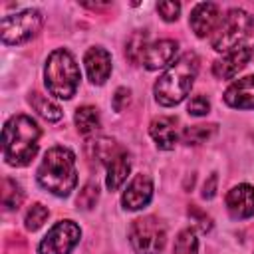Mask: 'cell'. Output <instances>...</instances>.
<instances>
[{"label":"cell","instance_id":"6da1fadb","mask_svg":"<svg viewBox=\"0 0 254 254\" xmlns=\"http://www.w3.org/2000/svg\"><path fill=\"white\" fill-rule=\"evenodd\" d=\"M40 127L28 115H14L6 121L2 131V149L8 165L24 167L38 153Z\"/></svg>","mask_w":254,"mask_h":254},{"label":"cell","instance_id":"7a4b0ae2","mask_svg":"<svg viewBox=\"0 0 254 254\" xmlns=\"http://www.w3.org/2000/svg\"><path fill=\"white\" fill-rule=\"evenodd\" d=\"M38 183L58 196H67L77 183L73 153L65 147H52L38 167Z\"/></svg>","mask_w":254,"mask_h":254},{"label":"cell","instance_id":"3957f363","mask_svg":"<svg viewBox=\"0 0 254 254\" xmlns=\"http://www.w3.org/2000/svg\"><path fill=\"white\" fill-rule=\"evenodd\" d=\"M196 71H198V58L192 52L183 54L155 83L157 101L165 107L181 103L189 95V91L194 83Z\"/></svg>","mask_w":254,"mask_h":254},{"label":"cell","instance_id":"277c9868","mask_svg":"<svg viewBox=\"0 0 254 254\" xmlns=\"http://www.w3.org/2000/svg\"><path fill=\"white\" fill-rule=\"evenodd\" d=\"M44 77H46V87L52 95L60 99H69L75 95L81 75L73 56L67 50H54L48 56Z\"/></svg>","mask_w":254,"mask_h":254},{"label":"cell","instance_id":"5b68a950","mask_svg":"<svg viewBox=\"0 0 254 254\" xmlns=\"http://www.w3.org/2000/svg\"><path fill=\"white\" fill-rule=\"evenodd\" d=\"M252 28H254V20L248 12H244L240 8L230 10L224 16V20L218 24V28L210 40L212 48L216 52H228V50L232 52L238 48V44H242L250 36Z\"/></svg>","mask_w":254,"mask_h":254},{"label":"cell","instance_id":"8992f818","mask_svg":"<svg viewBox=\"0 0 254 254\" xmlns=\"http://www.w3.org/2000/svg\"><path fill=\"white\" fill-rule=\"evenodd\" d=\"M129 240L137 254H159L167 242L165 224L155 216L137 218L129 228Z\"/></svg>","mask_w":254,"mask_h":254},{"label":"cell","instance_id":"52a82bcc","mask_svg":"<svg viewBox=\"0 0 254 254\" xmlns=\"http://www.w3.org/2000/svg\"><path fill=\"white\" fill-rule=\"evenodd\" d=\"M42 26V14L34 8L22 10L18 14H8L0 22L4 44H22L30 40Z\"/></svg>","mask_w":254,"mask_h":254},{"label":"cell","instance_id":"ba28073f","mask_svg":"<svg viewBox=\"0 0 254 254\" xmlns=\"http://www.w3.org/2000/svg\"><path fill=\"white\" fill-rule=\"evenodd\" d=\"M79 226L71 220H60L40 242V254H69L79 242Z\"/></svg>","mask_w":254,"mask_h":254},{"label":"cell","instance_id":"9c48e42d","mask_svg":"<svg viewBox=\"0 0 254 254\" xmlns=\"http://www.w3.org/2000/svg\"><path fill=\"white\" fill-rule=\"evenodd\" d=\"M151 196H153V181H151L149 175L139 173V175L133 177V181L125 189V192L121 196V202L127 210H139L145 204H149Z\"/></svg>","mask_w":254,"mask_h":254},{"label":"cell","instance_id":"30bf717a","mask_svg":"<svg viewBox=\"0 0 254 254\" xmlns=\"http://www.w3.org/2000/svg\"><path fill=\"white\" fill-rule=\"evenodd\" d=\"M226 206L232 218H248L254 214V187L238 185L226 194Z\"/></svg>","mask_w":254,"mask_h":254},{"label":"cell","instance_id":"8fae6325","mask_svg":"<svg viewBox=\"0 0 254 254\" xmlns=\"http://www.w3.org/2000/svg\"><path fill=\"white\" fill-rule=\"evenodd\" d=\"M83 64H85V69H87V75H89L91 83H95V85L105 83V79L111 73V56H109V52H105L103 48H89L85 52Z\"/></svg>","mask_w":254,"mask_h":254},{"label":"cell","instance_id":"7c38bea8","mask_svg":"<svg viewBox=\"0 0 254 254\" xmlns=\"http://www.w3.org/2000/svg\"><path fill=\"white\" fill-rule=\"evenodd\" d=\"M252 52L244 46H238L236 50L228 52L222 60H216L214 65H212V73L218 77V79H232L250 60Z\"/></svg>","mask_w":254,"mask_h":254},{"label":"cell","instance_id":"4fadbf2b","mask_svg":"<svg viewBox=\"0 0 254 254\" xmlns=\"http://www.w3.org/2000/svg\"><path fill=\"white\" fill-rule=\"evenodd\" d=\"M189 24L198 38L208 36L218 24V6L212 2H202V4L194 6V10L190 12V18H189Z\"/></svg>","mask_w":254,"mask_h":254},{"label":"cell","instance_id":"5bb4252c","mask_svg":"<svg viewBox=\"0 0 254 254\" xmlns=\"http://www.w3.org/2000/svg\"><path fill=\"white\" fill-rule=\"evenodd\" d=\"M224 101L236 109H254V75L234 81L224 91Z\"/></svg>","mask_w":254,"mask_h":254},{"label":"cell","instance_id":"9a60e30c","mask_svg":"<svg viewBox=\"0 0 254 254\" xmlns=\"http://www.w3.org/2000/svg\"><path fill=\"white\" fill-rule=\"evenodd\" d=\"M177 48L179 46L175 40H159V42L147 46L145 56H143V65L147 69H159V67L169 65L177 54Z\"/></svg>","mask_w":254,"mask_h":254},{"label":"cell","instance_id":"2e32d148","mask_svg":"<svg viewBox=\"0 0 254 254\" xmlns=\"http://www.w3.org/2000/svg\"><path fill=\"white\" fill-rule=\"evenodd\" d=\"M129 169H131L129 153L123 151V149H117L113 153V157L109 159V163H107V179H105L107 189L109 190H117L123 185V181L127 179Z\"/></svg>","mask_w":254,"mask_h":254},{"label":"cell","instance_id":"e0dca14e","mask_svg":"<svg viewBox=\"0 0 254 254\" xmlns=\"http://www.w3.org/2000/svg\"><path fill=\"white\" fill-rule=\"evenodd\" d=\"M177 119L175 117H157L151 121V137L155 139L157 147L163 149V151H169V149H175V143H177Z\"/></svg>","mask_w":254,"mask_h":254},{"label":"cell","instance_id":"ac0fdd59","mask_svg":"<svg viewBox=\"0 0 254 254\" xmlns=\"http://www.w3.org/2000/svg\"><path fill=\"white\" fill-rule=\"evenodd\" d=\"M75 125H77V131L81 135H89L93 131L99 129V111L91 105H83V107H77L75 111Z\"/></svg>","mask_w":254,"mask_h":254},{"label":"cell","instance_id":"d6986e66","mask_svg":"<svg viewBox=\"0 0 254 254\" xmlns=\"http://www.w3.org/2000/svg\"><path fill=\"white\" fill-rule=\"evenodd\" d=\"M30 103H32V107L44 117V119H48V121H60L62 119V109L56 105V103H52L48 97H44L42 93H38V91H34L32 95H30Z\"/></svg>","mask_w":254,"mask_h":254},{"label":"cell","instance_id":"ffe728a7","mask_svg":"<svg viewBox=\"0 0 254 254\" xmlns=\"http://www.w3.org/2000/svg\"><path fill=\"white\" fill-rule=\"evenodd\" d=\"M214 131H216V125H190V127H185L183 141L187 145H200L206 139H210Z\"/></svg>","mask_w":254,"mask_h":254},{"label":"cell","instance_id":"44dd1931","mask_svg":"<svg viewBox=\"0 0 254 254\" xmlns=\"http://www.w3.org/2000/svg\"><path fill=\"white\" fill-rule=\"evenodd\" d=\"M145 50H147V32H135L127 42V58L133 64L143 62Z\"/></svg>","mask_w":254,"mask_h":254},{"label":"cell","instance_id":"7402d4cb","mask_svg":"<svg viewBox=\"0 0 254 254\" xmlns=\"http://www.w3.org/2000/svg\"><path fill=\"white\" fill-rule=\"evenodd\" d=\"M173 254H198V240L192 230H183L177 236Z\"/></svg>","mask_w":254,"mask_h":254},{"label":"cell","instance_id":"603a6c76","mask_svg":"<svg viewBox=\"0 0 254 254\" xmlns=\"http://www.w3.org/2000/svg\"><path fill=\"white\" fill-rule=\"evenodd\" d=\"M22 198H24V194H22L20 187L12 179H4V190H2V204H4V208H18Z\"/></svg>","mask_w":254,"mask_h":254},{"label":"cell","instance_id":"cb8c5ba5","mask_svg":"<svg viewBox=\"0 0 254 254\" xmlns=\"http://www.w3.org/2000/svg\"><path fill=\"white\" fill-rule=\"evenodd\" d=\"M46 218H48V208L42 206V204H32L28 214H26V228L32 230V232L38 230L46 222Z\"/></svg>","mask_w":254,"mask_h":254},{"label":"cell","instance_id":"d4e9b609","mask_svg":"<svg viewBox=\"0 0 254 254\" xmlns=\"http://www.w3.org/2000/svg\"><path fill=\"white\" fill-rule=\"evenodd\" d=\"M97 198H99V189H97V185H95V183H87V185L81 189L79 196H77V206L89 210V208L95 206Z\"/></svg>","mask_w":254,"mask_h":254},{"label":"cell","instance_id":"484cf974","mask_svg":"<svg viewBox=\"0 0 254 254\" xmlns=\"http://www.w3.org/2000/svg\"><path fill=\"white\" fill-rule=\"evenodd\" d=\"M187 111H189L190 115L200 117V115H206V113L210 111V103H208V99H206L204 95H194V97L189 101Z\"/></svg>","mask_w":254,"mask_h":254},{"label":"cell","instance_id":"4316f807","mask_svg":"<svg viewBox=\"0 0 254 254\" xmlns=\"http://www.w3.org/2000/svg\"><path fill=\"white\" fill-rule=\"evenodd\" d=\"M157 12L161 14V18L165 22H175L179 18V12H181V4L179 2H161L157 6Z\"/></svg>","mask_w":254,"mask_h":254},{"label":"cell","instance_id":"83f0119b","mask_svg":"<svg viewBox=\"0 0 254 254\" xmlns=\"http://www.w3.org/2000/svg\"><path fill=\"white\" fill-rule=\"evenodd\" d=\"M129 101H131V91H129L127 87H119V89L115 91L113 99H111V105H113L115 111H123V109L129 105Z\"/></svg>","mask_w":254,"mask_h":254},{"label":"cell","instance_id":"f1b7e54d","mask_svg":"<svg viewBox=\"0 0 254 254\" xmlns=\"http://www.w3.org/2000/svg\"><path fill=\"white\" fill-rule=\"evenodd\" d=\"M189 214H190V216H196V224L200 226V230H202V232L210 230V226H212V224H210V218H208L206 214H202L198 208L190 206V208H189Z\"/></svg>","mask_w":254,"mask_h":254},{"label":"cell","instance_id":"f546056e","mask_svg":"<svg viewBox=\"0 0 254 254\" xmlns=\"http://www.w3.org/2000/svg\"><path fill=\"white\" fill-rule=\"evenodd\" d=\"M216 183H218V177H216V173H212L208 177V181L204 183V187H202V196L204 198H212L216 194Z\"/></svg>","mask_w":254,"mask_h":254},{"label":"cell","instance_id":"4dcf8cb0","mask_svg":"<svg viewBox=\"0 0 254 254\" xmlns=\"http://www.w3.org/2000/svg\"><path fill=\"white\" fill-rule=\"evenodd\" d=\"M252 56H254V48H252Z\"/></svg>","mask_w":254,"mask_h":254}]
</instances>
